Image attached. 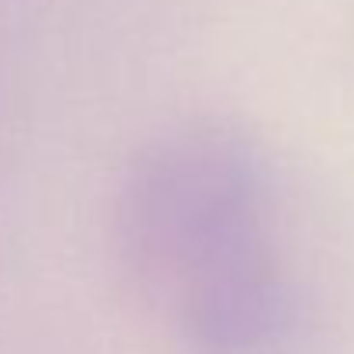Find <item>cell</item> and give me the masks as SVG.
I'll return each mask as SVG.
<instances>
[{
    "instance_id": "obj_1",
    "label": "cell",
    "mask_w": 354,
    "mask_h": 354,
    "mask_svg": "<svg viewBox=\"0 0 354 354\" xmlns=\"http://www.w3.org/2000/svg\"><path fill=\"white\" fill-rule=\"evenodd\" d=\"M271 177L261 146L236 125L195 118L153 136L115 198L129 268L170 306L274 261Z\"/></svg>"
}]
</instances>
